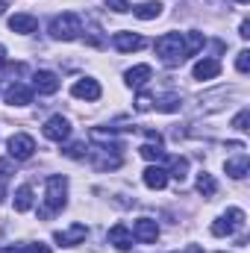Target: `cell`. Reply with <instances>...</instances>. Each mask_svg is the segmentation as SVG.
Instances as JSON below:
<instances>
[{"mask_svg": "<svg viewBox=\"0 0 250 253\" xmlns=\"http://www.w3.org/2000/svg\"><path fill=\"white\" fill-rule=\"evenodd\" d=\"M68 203V180L62 174H53L47 177V186H44V209H42V218H50L53 212L65 209Z\"/></svg>", "mask_w": 250, "mask_h": 253, "instance_id": "cell-1", "label": "cell"}, {"mask_svg": "<svg viewBox=\"0 0 250 253\" xmlns=\"http://www.w3.org/2000/svg\"><path fill=\"white\" fill-rule=\"evenodd\" d=\"M224 168H227V174H230L233 180H242V177H248L250 159L245 156V153H242V156H236V159H230V162H227Z\"/></svg>", "mask_w": 250, "mask_h": 253, "instance_id": "cell-18", "label": "cell"}, {"mask_svg": "<svg viewBox=\"0 0 250 253\" xmlns=\"http://www.w3.org/2000/svg\"><path fill=\"white\" fill-rule=\"evenodd\" d=\"M9 30H12V33H21V36L36 33V30H39V18H36V15H27V12H18V15L9 18Z\"/></svg>", "mask_w": 250, "mask_h": 253, "instance_id": "cell-11", "label": "cell"}, {"mask_svg": "<svg viewBox=\"0 0 250 253\" xmlns=\"http://www.w3.org/2000/svg\"><path fill=\"white\" fill-rule=\"evenodd\" d=\"M132 236H135L138 242H144V245H153V242L159 239V224H156L153 218H138L135 227H132Z\"/></svg>", "mask_w": 250, "mask_h": 253, "instance_id": "cell-8", "label": "cell"}, {"mask_svg": "<svg viewBox=\"0 0 250 253\" xmlns=\"http://www.w3.org/2000/svg\"><path fill=\"white\" fill-rule=\"evenodd\" d=\"M0 253H24L21 248H15V245H9V248H0Z\"/></svg>", "mask_w": 250, "mask_h": 253, "instance_id": "cell-34", "label": "cell"}, {"mask_svg": "<svg viewBox=\"0 0 250 253\" xmlns=\"http://www.w3.org/2000/svg\"><path fill=\"white\" fill-rule=\"evenodd\" d=\"M156 53H159V59L168 65V68H174V65L186 62L183 33H165V36H159V39H156Z\"/></svg>", "mask_w": 250, "mask_h": 253, "instance_id": "cell-2", "label": "cell"}, {"mask_svg": "<svg viewBox=\"0 0 250 253\" xmlns=\"http://www.w3.org/2000/svg\"><path fill=\"white\" fill-rule=\"evenodd\" d=\"M150 74H153V71H150V65H135V68H129V71H126V83H129V85H135V88H141V85L150 80Z\"/></svg>", "mask_w": 250, "mask_h": 253, "instance_id": "cell-19", "label": "cell"}, {"mask_svg": "<svg viewBox=\"0 0 250 253\" xmlns=\"http://www.w3.org/2000/svg\"><path fill=\"white\" fill-rule=\"evenodd\" d=\"M44 138H50V141H59L62 144L65 138L71 135V124H68V118H62V115H53V118H47L44 121Z\"/></svg>", "mask_w": 250, "mask_h": 253, "instance_id": "cell-6", "label": "cell"}, {"mask_svg": "<svg viewBox=\"0 0 250 253\" xmlns=\"http://www.w3.org/2000/svg\"><path fill=\"white\" fill-rule=\"evenodd\" d=\"M197 191H200L203 197H212V194L218 191L215 177H212V174H206V171H203V174H197Z\"/></svg>", "mask_w": 250, "mask_h": 253, "instance_id": "cell-23", "label": "cell"}, {"mask_svg": "<svg viewBox=\"0 0 250 253\" xmlns=\"http://www.w3.org/2000/svg\"><path fill=\"white\" fill-rule=\"evenodd\" d=\"M80 33H83V18L77 12H62L50 21V36L59 42H74L80 39Z\"/></svg>", "mask_w": 250, "mask_h": 253, "instance_id": "cell-3", "label": "cell"}, {"mask_svg": "<svg viewBox=\"0 0 250 253\" xmlns=\"http://www.w3.org/2000/svg\"><path fill=\"white\" fill-rule=\"evenodd\" d=\"M21 251H24V253H50V248L39 242V245H27V248H21Z\"/></svg>", "mask_w": 250, "mask_h": 253, "instance_id": "cell-32", "label": "cell"}, {"mask_svg": "<svg viewBox=\"0 0 250 253\" xmlns=\"http://www.w3.org/2000/svg\"><path fill=\"white\" fill-rule=\"evenodd\" d=\"M112 44H115V50H121V53H132V50H141V47H144V39L135 36V33H115V36H112Z\"/></svg>", "mask_w": 250, "mask_h": 253, "instance_id": "cell-13", "label": "cell"}, {"mask_svg": "<svg viewBox=\"0 0 250 253\" xmlns=\"http://www.w3.org/2000/svg\"><path fill=\"white\" fill-rule=\"evenodd\" d=\"M248 124H250V109H242V112H239V115L233 118V126L245 132V129H248Z\"/></svg>", "mask_w": 250, "mask_h": 253, "instance_id": "cell-27", "label": "cell"}, {"mask_svg": "<svg viewBox=\"0 0 250 253\" xmlns=\"http://www.w3.org/2000/svg\"><path fill=\"white\" fill-rule=\"evenodd\" d=\"M6 103L9 106H27V103H33V88L24 85V83H12L6 88Z\"/></svg>", "mask_w": 250, "mask_h": 253, "instance_id": "cell-10", "label": "cell"}, {"mask_svg": "<svg viewBox=\"0 0 250 253\" xmlns=\"http://www.w3.org/2000/svg\"><path fill=\"white\" fill-rule=\"evenodd\" d=\"M106 6H109L112 12H126V9H129V0H106Z\"/></svg>", "mask_w": 250, "mask_h": 253, "instance_id": "cell-31", "label": "cell"}, {"mask_svg": "<svg viewBox=\"0 0 250 253\" xmlns=\"http://www.w3.org/2000/svg\"><path fill=\"white\" fill-rule=\"evenodd\" d=\"M85 236H88V230H85V224H74L71 230H59L53 239L62 245V248H74V245H80V242H85Z\"/></svg>", "mask_w": 250, "mask_h": 253, "instance_id": "cell-12", "label": "cell"}, {"mask_svg": "<svg viewBox=\"0 0 250 253\" xmlns=\"http://www.w3.org/2000/svg\"><path fill=\"white\" fill-rule=\"evenodd\" d=\"M33 153H36V141H33V135H27V132H15V135L9 138V156H12V159L24 162V159H30Z\"/></svg>", "mask_w": 250, "mask_h": 253, "instance_id": "cell-5", "label": "cell"}, {"mask_svg": "<svg viewBox=\"0 0 250 253\" xmlns=\"http://www.w3.org/2000/svg\"><path fill=\"white\" fill-rule=\"evenodd\" d=\"M141 180H144V186L147 189H165L168 186V171L165 168H159V165H150V168H144V174H141Z\"/></svg>", "mask_w": 250, "mask_h": 253, "instance_id": "cell-14", "label": "cell"}, {"mask_svg": "<svg viewBox=\"0 0 250 253\" xmlns=\"http://www.w3.org/2000/svg\"><path fill=\"white\" fill-rule=\"evenodd\" d=\"M236 68H239V74H248L250 71V50H242L236 56Z\"/></svg>", "mask_w": 250, "mask_h": 253, "instance_id": "cell-28", "label": "cell"}, {"mask_svg": "<svg viewBox=\"0 0 250 253\" xmlns=\"http://www.w3.org/2000/svg\"><path fill=\"white\" fill-rule=\"evenodd\" d=\"M71 94H74V97H80V100H97L103 91H100V83H97V80L83 77V80H77V83L71 85Z\"/></svg>", "mask_w": 250, "mask_h": 253, "instance_id": "cell-7", "label": "cell"}, {"mask_svg": "<svg viewBox=\"0 0 250 253\" xmlns=\"http://www.w3.org/2000/svg\"><path fill=\"white\" fill-rule=\"evenodd\" d=\"M245 227V212L242 209H227L221 218H215V224H212V236H218V239H224V236H233L236 230H242Z\"/></svg>", "mask_w": 250, "mask_h": 253, "instance_id": "cell-4", "label": "cell"}, {"mask_svg": "<svg viewBox=\"0 0 250 253\" xmlns=\"http://www.w3.org/2000/svg\"><path fill=\"white\" fill-rule=\"evenodd\" d=\"M65 153L71 159H80V156H85V144H71V147H65Z\"/></svg>", "mask_w": 250, "mask_h": 253, "instance_id": "cell-30", "label": "cell"}, {"mask_svg": "<svg viewBox=\"0 0 250 253\" xmlns=\"http://www.w3.org/2000/svg\"><path fill=\"white\" fill-rule=\"evenodd\" d=\"M135 109H138V112H147V109H153V100H150V94H138V97H135Z\"/></svg>", "mask_w": 250, "mask_h": 253, "instance_id": "cell-29", "label": "cell"}, {"mask_svg": "<svg viewBox=\"0 0 250 253\" xmlns=\"http://www.w3.org/2000/svg\"><path fill=\"white\" fill-rule=\"evenodd\" d=\"M186 253H203V251H200L197 245H188V248H186Z\"/></svg>", "mask_w": 250, "mask_h": 253, "instance_id": "cell-35", "label": "cell"}, {"mask_svg": "<svg viewBox=\"0 0 250 253\" xmlns=\"http://www.w3.org/2000/svg\"><path fill=\"white\" fill-rule=\"evenodd\" d=\"M3 9H6V3H3V0H0V15H3Z\"/></svg>", "mask_w": 250, "mask_h": 253, "instance_id": "cell-36", "label": "cell"}, {"mask_svg": "<svg viewBox=\"0 0 250 253\" xmlns=\"http://www.w3.org/2000/svg\"><path fill=\"white\" fill-rule=\"evenodd\" d=\"M138 153H141V156H144L147 162H153V159H162V156H165V150H162V144H144V147H141Z\"/></svg>", "mask_w": 250, "mask_h": 253, "instance_id": "cell-25", "label": "cell"}, {"mask_svg": "<svg viewBox=\"0 0 250 253\" xmlns=\"http://www.w3.org/2000/svg\"><path fill=\"white\" fill-rule=\"evenodd\" d=\"M239 36H242V39H250V21L248 18L242 21V33H239Z\"/></svg>", "mask_w": 250, "mask_h": 253, "instance_id": "cell-33", "label": "cell"}, {"mask_svg": "<svg viewBox=\"0 0 250 253\" xmlns=\"http://www.w3.org/2000/svg\"><path fill=\"white\" fill-rule=\"evenodd\" d=\"M132 15H135V18H141V21H153V18H159V15H162V3H159V0L138 3V6L132 9Z\"/></svg>", "mask_w": 250, "mask_h": 253, "instance_id": "cell-17", "label": "cell"}, {"mask_svg": "<svg viewBox=\"0 0 250 253\" xmlns=\"http://www.w3.org/2000/svg\"><path fill=\"white\" fill-rule=\"evenodd\" d=\"M206 44V39H203V33H197V30H191V33H186L183 36V47H186V59L188 56H194L200 47Z\"/></svg>", "mask_w": 250, "mask_h": 253, "instance_id": "cell-20", "label": "cell"}, {"mask_svg": "<svg viewBox=\"0 0 250 253\" xmlns=\"http://www.w3.org/2000/svg\"><path fill=\"white\" fill-rule=\"evenodd\" d=\"M156 109H162V112H177V109H180V97H162V100L156 103Z\"/></svg>", "mask_w": 250, "mask_h": 253, "instance_id": "cell-26", "label": "cell"}, {"mask_svg": "<svg viewBox=\"0 0 250 253\" xmlns=\"http://www.w3.org/2000/svg\"><path fill=\"white\" fill-rule=\"evenodd\" d=\"M168 162H171V171H168V174H171L174 180H180V183H183V180H186V174H188V159H186V156H171Z\"/></svg>", "mask_w": 250, "mask_h": 253, "instance_id": "cell-22", "label": "cell"}, {"mask_svg": "<svg viewBox=\"0 0 250 253\" xmlns=\"http://www.w3.org/2000/svg\"><path fill=\"white\" fill-rule=\"evenodd\" d=\"M132 233H129V227L126 224H115L112 230H109V245H115L118 251H129L132 248Z\"/></svg>", "mask_w": 250, "mask_h": 253, "instance_id": "cell-15", "label": "cell"}, {"mask_svg": "<svg viewBox=\"0 0 250 253\" xmlns=\"http://www.w3.org/2000/svg\"><path fill=\"white\" fill-rule=\"evenodd\" d=\"M191 74H194V80H215L221 74V62L218 59H200L191 68Z\"/></svg>", "mask_w": 250, "mask_h": 253, "instance_id": "cell-16", "label": "cell"}, {"mask_svg": "<svg viewBox=\"0 0 250 253\" xmlns=\"http://www.w3.org/2000/svg\"><path fill=\"white\" fill-rule=\"evenodd\" d=\"M30 209H33V189L21 186L15 191V212H30Z\"/></svg>", "mask_w": 250, "mask_h": 253, "instance_id": "cell-21", "label": "cell"}, {"mask_svg": "<svg viewBox=\"0 0 250 253\" xmlns=\"http://www.w3.org/2000/svg\"><path fill=\"white\" fill-rule=\"evenodd\" d=\"M239 3H248V0H239Z\"/></svg>", "mask_w": 250, "mask_h": 253, "instance_id": "cell-37", "label": "cell"}, {"mask_svg": "<svg viewBox=\"0 0 250 253\" xmlns=\"http://www.w3.org/2000/svg\"><path fill=\"white\" fill-rule=\"evenodd\" d=\"M9 180H12V165H9V159H0V200L6 197Z\"/></svg>", "mask_w": 250, "mask_h": 253, "instance_id": "cell-24", "label": "cell"}, {"mask_svg": "<svg viewBox=\"0 0 250 253\" xmlns=\"http://www.w3.org/2000/svg\"><path fill=\"white\" fill-rule=\"evenodd\" d=\"M33 91H39V94H56L59 91V77L53 71H39L33 77Z\"/></svg>", "mask_w": 250, "mask_h": 253, "instance_id": "cell-9", "label": "cell"}]
</instances>
